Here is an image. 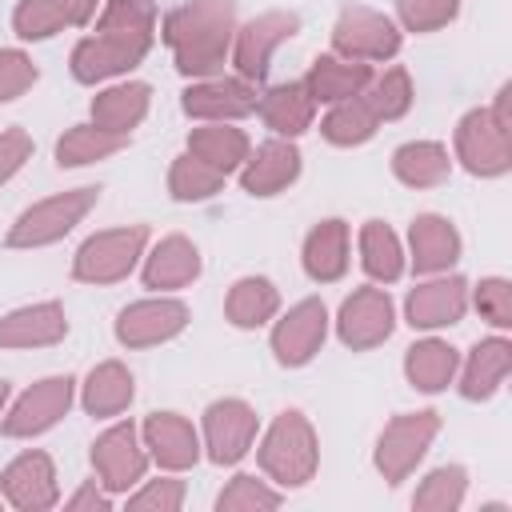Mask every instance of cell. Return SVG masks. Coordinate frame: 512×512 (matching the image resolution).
Listing matches in <instances>:
<instances>
[{"label":"cell","instance_id":"obj_1","mask_svg":"<svg viewBox=\"0 0 512 512\" xmlns=\"http://www.w3.org/2000/svg\"><path fill=\"white\" fill-rule=\"evenodd\" d=\"M160 36V12L152 0H104L92 32L72 44L68 72L76 84H108L148 60Z\"/></svg>","mask_w":512,"mask_h":512},{"label":"cell","instance_id":"obj_2","mask_svg":"<svg viewBox=\"0 0 512 512\" xmlns=\"http://www.w3.org/2000/svg\"><path fill=\"white\" fill-rule=\"evenodd\" d=\"M236 24V0H184L160 20V40L184 80H204L224 72Z\"/></svg>","mask_w":512,"mask_h":512},{"label":"cell","instance_id":"obj_3","mask_svg":"<svg viewBox=\"0 0 512 512\" xmlns=\"http://www.w3.org/2000/svg\"><path fill=\"white\" fill-rule=\"evenodd\" d=\"M256 464L276 488H304L320 468V436L300 408H284L256 436Z\"/></svg>","mask_w":512,"mask_h":512},{"label":"cell","instance_id":"obj_4","mask_svg":"<svg viewBox=\"0 0 512 512\" xmlns=\"http://www.w3.org/2000/svg\"><path fill=\"white\" fill-rule=\"evenodd\" d=\"M96 204H100V184H80V188L52 192V196L28 204V208L8 224L4 248L36 252V248L60 244L76 224H84V216H88Z\"/></svg>","mask_w":512,"mask_h":512},{"label":"cell","instance_id":"obj_5","mask_svg":"<svg viewBox=\"0 0 512 512\" xmlns=\"http://www.w3.org/2000/svg\"><path fill=\"white\" fill-rule=\"evenodd\" d=\"M444 420L436 408H416V412H396L380 436H376V448H372V468L380 472L384 484H404L428 456V448L436 444Z\"/></svg>","mask_w":512,"mask_h":512},{"label":"cell","instance_id":"obj_6","mask_svg":"<svg viewBox=\"0 0 512 512\" xmlns=\"http://www.w3.org/2000/svg\"><path fill=\"white\" fill-rule=\"evenodd\" d=\"M148 244H152V236H148L144 224L100 228V232H92V236L76 248V256H72V280L92 284V288L120 284V280H128V276L140 268Z\"/></svg>","mask_w":512,"mask_h":512},{"label":"cell","instance_id":"obj_7","mask_svg":"<svg viewBox=\"0 0 512 512\" xmlns=\"http://www.w3.org/2000/svg\"><path fill=\"white\" fill-rule=\"evenodd\" d=\"M72 404H76V376H68V372L40 376L20 396L8 400V408L0 416V436H8V440L44 436L72 412Z\"/></svg>","mask_w":512,"mask_h":512},{"label":"cell","instance_id":"obj_8","mask_svg":"<svg viewBox=\"0 0 512 512\" xmlns=\"http://www.w3.org/2000/svg\"><path fill=\"white\" fill-rule=\"evenodd\" d=\"M404 48L400 24L368 4H344L332 20V52L360 64H388Z\"/></svg>","mask_w":512,"mask_h":512},{"label":"cell","instance_id":"obj_9","mask_svg":"<svg viewBox=\"0 0 512 512\" xmlns=\"http://www.w3.org/2000/svg\"><path fill=\"white\" fill-rule=\"evenodd\" d=\"M192 324V308L172 296V292H152L144 300H132L116 312L112 320V336L120 348L128 352H144V348H160L172 344L176 336H184V328Z\"/></svg>","mask_w":512,"mask_h":512},{"label":"cell","instance_id":"obj_10","mask_svg":"<svg viewBox=\"0 0 512 512\" xmlns=\"http://www.w3.org/2000/svg\"><path fill=\"white\" fill-rule=\"evenodd\" d=\"M452 164L476 180H500L512 172V132L492 120L488 108H468L452 132Z\"/></svg>","mask_w":512,"mask_h":512},{"label":"cell","instance_id":"obj_11","mask_svg":"<svg viewBox=\"0 0 512 512\" xmlns=\"http://www.w3.org/2000/svg\"><path fill=\"white\" fill-rule=\"evenodd\" d=\"M300 32V16L288 12V8H268V12H256L252 20L236 24V36H232V72L248 84H264L268 80V68H272V56Z\"/></svg>","mask_w":512,"mask_h":512},{"label":"cell","instance_id":"obj_12","mask_svg":"<svg viewBox=\"0 0 512 512\" xmlns=\"http://www.w3.org/2000/svg\"><path fill=\"white\" fill-rule=\"evenodd\" d=\"M92 472L96 480L112 492V496H128L144 476H148V448L140 440V424L132 420H112L88 448Z\"/></svg>","mask_w":512,"mask_h":512},{"label":"cell","instance_id":"obj_13","mask_svg":"<svg viewBox=\"0 0 512 512\" xmlns=\"http://www.w3.org/2000/svg\"><path fill=\"white\" fill-rule=\"evenodd\" d=\"M336 340L348 352H372L396 332V304L384 284H360L352 288L336 308Z\"/></svg>","mask_w":512,"mask_h":512},{"label":"cell","instance_id":"obj_14","mask_svg":"<svg viewBox=\"0 0 512 512\" xmlns=\"http://www.w3.org/2000/svg\"><path fill=\"white\" fill-rule=\"evenodd\" d=\"M260 436V416L240 396H220L200 412V444L204 456L220 468L240 464Z\"/></svg>","mask_w":512,"mask_h":512},{"label":"cell","instance_id":"obj_15","mask_svg":"<svg viewBox=\"0 0 512 512\" xmlns=\"http://www.w3.org/2000/svg\"><path fill=\"white\" fill-rule=\"evenodd\" d=\"M328 328H332L328 304L320 296H304L288 312H276L268 348H272L280 368H304L320 356V348L328 340Z\"/></svg>","mask_w":512,"mask_h":512},{"label":"cell","instance_id":"obj_16","mask_svg":"<svg viewBox=\"0 0 512 512\" xmlns=\"http://www.w3.org/2000/svg\"><path fill=\"white\" fill-rule=\"evenodd\" d=\"M256 100H260V88L240 80L236 72L232 76L216 72V76H204V80H188V88L180 92V108L196 124H212V120L240 124L256 112Z\"/></svg>","mask_w":512,"mask_h":512},{"label":"cell","instance_id":"obj_17","mask_svg":"<svg viewBox=\"0 0 512 512\" xmlns=\"http://www.w3.org/2000/svg\"><path fill=\"white\" fill-rule=\"evenodd\" d=\"M468 312V280L460 272H436L408 288L404 296V320L416 332H440L460 324Z\"/></svg>","mask_w":512,"mask_h":512},{"label":"cell","instance_id":"obj_18","mask_svg":"<svg viewBox=\"0 0 512 512\" xmlns=\"http://www.w3.org/2000/svg\"><path fill=\"white\" fill-rule=\"evenodd\" d=\"M0 496L16 512H48L60 504V476L56 460L44 448H28L12 456L0 472Z\"/></svg>","mask_w":512,"mask_h":512},{"label":"cell","instance_id":"obj_19","mask_svg":"<svg viewBox=\"0 0 512 512\" xmlns=\"http://www.w3.org/2000/svg\"><path fill=\"white\" fill-rule=\"evenodd\" d=\"M140 440L148 448V460L160 468V472H188L200 464L204 456V444H200V428L184 416V412H172V408H160V412H148L140 420Z\"/></svg>","mask_w":512,"mask_h":512},{"label":"cell","instance_id":"obj_20","mask_svg":"<svg viewBox=\"0 0 512 512\" xmlns=\"http://www.w3.org/2000/svg\"><path fill=\"white\" fill-rule=\"evenodd\" d=\"M304 172V156L296 148V140H284V136H268L260 140L248 160L240 164V188L256 200H272L280 192H288Z\"/></svg>","mask_w":512,"mask_h":512},{"label":"cell","instance_id":"obj_21","mask_svg":"<svg viewBox=\"0 0 512 512\" xmlns=\"http://www.w3.org/2000/svg\"><path fill=\"white\" fill-rule=\"evenodd\" d=\"M404 256L408 268L416 276H436V272H452L456 260L464 256V240L460 228L440 216V212H420L408 224V240H404Z\"/></svg>","mask_w":512,"mask_h":512},{"label":"cell","instance_id":"obj_22","mask_svg":"<svg viewBox=\"0 0 512 512\" xmlns=\"http://www.w3.org/2000/svg\"><path fill=\"white\" fill-rule=\"evenodd\" d=\"M200 272H204V256L184 232L160 236L156 244L144 248V260H140V280L148 292H180L196 284Z\"/></svg>","mask_w":512,"mask_h":512},{"label":"cell","instance_id":"obj_23","mask_svg":"<svg viewBox=\"0 0 512 512\" xmlns=\"http://www.w3.org/2000/svg\"><path fill=\"white\" fill-rule=\"evenodd\" d=\"M508 372H512V340L504 332H496V336L476 340L460 356V368H456V380L452 384H456V392L464 400L484 404V400H492L504 388Z\"/></svg>","mask_w":512,"mask_h":512},{"label":"cell","instance_id":"obj_24","mask_svg":"<svg viewBox=\"0 0 512 512\" xmlns=\"http://www.w3.org/2000/svg\"><path fill=\"white\" fill-rule=\"evenodd\" d=\"M68 336V312L60 300H32L0 316V348L4 352H28V348H52Z\"/></svg>","mask_w":512,"mask_h":512},{"label":"cell","instance_id":"obj_25","mask_svg":"<svg viewBox=\"0 0 512 512\" xmlns=\"http://www.w3.org/2000/svg\"><path fill=\"white\" fill-rule=\"evenodd\" d=\"M352 264V228L340 216H324L308 228L300 244V268L312 284H336L348 276Z\"/></svg>","mask_w":512,"mask_h":512},{"label":"cell","instance_id":"obj_26","mask_svg":"<svg viewBox=\"0 0 512 512\" xmlns=\"http://www.w3.org/2000/svg\"><path fill=\"white\" fill-rule=\"evenodd\" d=\"M136 400V376L128 372L124 360H100L88 368L84 380H76V404L92 420H116L132 408Z\"/></svg>","mask_w":512,"mask_h":512},{"label":"cell","instance_id":"obj_27","mask_svg":"<svg viewBox=\"0 0 512 512\" xmlns=\"http://www.w3.org/2000/svg\"><path fill=\"white\" fill-rule=\"evenodd\" d=\"M152 112V84L148 80H108L92 104H88V120L108 128V132H120V136H132Z\"/></svg>","mask_w":512,"mask_h":512},{"label":"cell","instance_id":"obj_28","mask_svg":"<svg viewBox=\"0 0 512 512\" xmlns=\"http://www.w3.org/2000/svg\"><path fill=\"white\" fill-rule=\"evenodd\" d=\"M256 116H260V124H264L272 136L300 140V136L316 124V100L308 96L304 80H280V84L260 88Z\"/></svg>","mask_w":512,"mask_h":512},{"label":"cell","instance_id":"obj_29","mask_svg":"<svg viewBox=\"0 0 512 512\" xmlns=\"http://www.w3.org/2000/svg\"><path fill=\"white\" fill-rule=\"evenodd\" d=\"M372 76H376L372 64L344 60V56H336V52H320V56L308 64V72H304V88H308V96L316 100V108H320V104L328 108V104H340V100H348V96H360Z\"/></svg>","mask_w":512,"mask_h":512},{"label":"cell","instance_id":"obj_30","mask_svg":"<svg viewBox=\"0 0 512 512\" xmlns=\"http://www.w3.org/2000/svg\"><path fill=\"white\" fill-rule=\"evenodd\" d=\"M456 368H460V348H452L432 332L404 348V380L424 396L444 392L456 380Z\"/></svg>","mask_w":512,"mask_h":512},{"label":"cell","instance_id":"obj_31","mask_svg":"<svg viewBox=\"0 0 512 512\" xmlns=\"http://www.w3.org/2000/svg\"><path fill=\"white\" fill-rule=\"evenodd\" d=\"M356 252H360V268L372 284H396L408 272V256H404V240L396 236L392 224L384 220H364L356 232Z\"/></svg>","mask_w":512,"mask_h":512},{"label":"cell","instance_id":"obj_32","mask_svg":"<svg viewBox=\"0 0 512 512\" xmlns=\"http://www.w3.org/2000/svg\"><path fill=\"white\" fill-rule=\"evenodd\" d=\"M184 152H192V156H200L204 164H212V168H220L224 176H232V172H240V164L248 160L252 140H248V132H244L240 124L212 120V124H196V128L188 132Z\"/></svg>","mask_w":512,"mask_h":512},{"label":"cell","instance_id":"obj_33","mask_svg":"<svg viewBox=\"0 0 512 512\" xmlns=\"http://www.w3.org/2000/svg\"><path fill=\"white\" fill-rule=\"evenodd\" d=\"M392 176L404 184V188H440L448 176H452V152L448 144L440 140H404L396 152H392Z\"/></svg>","mask_w":512,"mask_h":512},{"label":"cell","instance_id":"obj_34","mask_svg":"<svg viewBox=\"0 0 512 512\" xmlns=\"http://www.w3.org/2000/svg\"><path fill=\"white\" fill-rule=\"evenodd\" d=\"M276 312H280V288L268 276H240L224 292V320L240 332L272 324Z\"/></svg>","mask_w":512,"mask_h":512},{"label":"cell","instance_id":"obj_35","mask_svg":"<svg viewBox=\"0 0 512 512\" xmlns=\"http://www.w3.org/2000/svg\"><path fill=\"white\" fill-rule=\"evenodd\" d=\"M128 140L132 136H120V132H108L100 124L84 120V124H72V128L60 132V140H56V164L60 168H88V164H100V160L124 152Z\"/></svg>","mask_w":512,"mask_h":512},{"label":"cell","instance_id":"obj_36","mask_svg":"<svg viewBox=\"0 0 512 512\" xmlns=\"http://www.w3.org/2000/svg\"><path fill=\"white\" fill-rule=\"evenodd\" d=\"M376 132H380V120L364 96H348L340 104H328V112L320 116V136L332 148H360Z\"/></svg>","mask_w":512,"mask_h":512},{"label":"cell","instance_id":"obj_37","mask_svg":"<svg viewBox=\"0 0 512 512\" xmlns=\"http://www.w3.org/2000/svg\"><path fill=\"white\" fill-rule=\"evenodd\" d=\"M228 184V176L212 164H204L200 156L192 152H180L172 164H168V196L176 204H204L212 196H220Z\"/></svg>","mask_w":512,"mask_h":512},{"label":"cell","instance_id":"obj_38","mask_svg":"<svg viewBox=\"0 0 512 512\" xmlns=\"http://www.w3.org/2000/svg\"><path fill=\"white\" fill-rule=\"evenodd\" d=\"M468 500V468L464 464H436L412 492L416 512H456Z\"/></svg>","mask_w":512,"mask_h":512},{"label":"cell","instance_id":"obj_39","mask_svg":"<svg viewBox=\"0 0 512 512\" xmlns=\"http://www.w3.org/2000/svg\"><path fill=\"white\" fill-rule=\"evenodd\" d=\"M360 96L368 100V108L376 112L380 124H392V120H404V116L412 112V104H416V84H412L408 68L392 64V68H384L380 76H372Z\"/></svg>","mask_w":512,"mask_h":512},{"label":"cell","instance_id":"obj_40","mask_svg":"<svg viewBox=\"0 0 512 512\" xmlns=\"http://www.w3.org/2000/svg\"><path fill=\"white\" fill-rule=\"evenodd\" d=\"M284 504V488H276L264 472H236L216 492V512H272Z\"/></svg>","mask_w":512,"mask_h":512},{"label":"cell","instance_id":"obj_41","mask_svg":"<svg viewBox=\"0 0 512 512\" xmlns=\"http://www.w3.org/2000/svg\"><path fill=\"white\" fill-rule=\"evenodd\" d=\"M464 0H392V20L400 24V32H440L460 16Z\"/></svg>","mask_w":512,"mask_h":512},{"label":"cell","instance_id":"obj_42","mask_svg":"<svg viewBox=\"0 0 512 512\" xmlns=\"http://www.w3.org/2000/svg\"><path fill=\"white\" fill-rule=\"evenodd\" d=\"M64 28H68V20H64V12L52 0H16V8H12V32L24 44L52 40Z\"/></svg>","mask_w":512,"mask_h":512},{"label":"cell","instance_id":"obj_43","mask_svg":"<svg viewBox=\"0 0 512 512\" xmlns=\"http://www.w3.org/2000/svg\"><path fill=\"white\" fill-rule=\"evenodd\" d=\"M468 308H476L480 320H488L496 332H508L512 328V280L480 276L476 284H468Z\"/></svg>","mask_w":512,"mask_h":512},{"label":"cell","instance_id":"obj_44","mask_svg":"<svg viewBox=\"0 0 512 512\" xmlns=\"http://www.w3.org/2000/svg\"><path fill=\"white\" fill-rule=\"evenodd\" d=\"M184 496H188V488H184L180 472H160L156 480H140L124 496V504L132 512H180L184 508Z\"/></svg>","mask_w":512,"mask_h":512},{"label":"cell","instance_id":"obj_45","mask_svg":"<svg viewBox=\"0 0 512 512\" xmlns=\"http://www.w3.org/2000/svg\"><path fill=\"white\" fill-rule=\"evenodd\" d=\"M36 80H40V68L24 48H0V104L20 100L24 92H32Z\"/></svg>","mask_w":512,"mask_h":512},{"label":"cell","instance_id":"obj_46","mask_svg":"<svg viewBox=\"0 0 512 512\" xmlns=\"http://www.w3.org/2000/svg\"><path fill=\"white\" fill-rule=\"evenodd\" d=\"M32 152H36V144H32V136L24 132V128H0V188L32 160Z\"/></svg>","mask_w":512,"mask_h":512},{"label":"cell","instance_id":"obj_47","mask_svg":"<svg viewBox=\"0 0 512 512\" xmlns=\"http://www.w3.org/2000/svg\"><path fill=\"white\" fill-rule=\"evenodd\" d=\"M112 504H116V496L92 476V480H84L72 496H64V508L68 512H112Z\"/></svg>","mask_w":512,"mask_h":512},{"label":"cell","instance_id":"obj_48","mask_svg":"<svg viewBox=\"0 0 512 512\" xmlns=\"http://www.w3.org/2000/svg\"><path fill=\"white\" fill-rule=\"evenodd\" d=\"M52 4L64 12L68 28H88V24L96 20V12H100L104 0H52Z\"/></svg>","mask_w":512,"mask_h":512},{"label":"cell","instance_id":"obj_49","mask_svg":"<svg viewBox=\"0 0 512 512\" xmlns=\"http://www.w3.org/2000/svg\"><path fill=\"white\" fill-rule=\"evenodd\" d=\"M488 112H492V120H496L500 128H508V132H512V80H504V84L496 88V96H492Z\"/></svg>","mask_w":512,"mask_h":512},{"label":"cell","instance_id":"obj_50","mask_svg":"<svg viewBox=\"0 0 512 512\" xmlns=\"http://www.w3.org/2000/svg\"><path fill=\"white\" fill-rule=\"evenodd\" d=\"M8 400H12V388H8V380H0V416H4V408H8Z\"/></svg>","mask_w":512,"mask_h":512},{"label":"cell","instance_id":"obj_51","mask_svg":"<svg viewBox=\"0 0 512 512\" xmlns=\"http://www.w3.org/2000/svg\"><path fill=\"white\" fill-rule=\"evenodd\" d=\"M0 504H4V496H0Z\"/></svg>","mask_w":512,"mask_h":512}]
</instances>
